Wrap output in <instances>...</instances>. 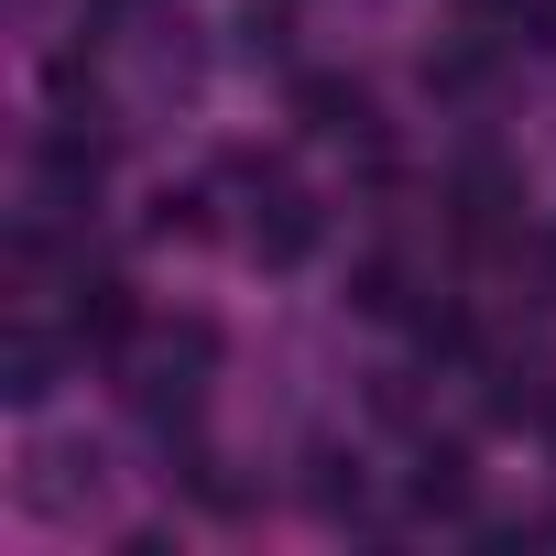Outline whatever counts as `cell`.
I'll use <instances>...</instances> for the list:
<instances>
[{
	"mask_svg": "<svg viewBox=\"0 0 556 556\" xmlns=\"http://www.w3.org/2000/svg\"><path fill=\"white\" fill-rule=\"evenodd\" d=\"M306 121H317V131H361L371 110H361V88H339V77H306Z\"/></svg>",
	"mask_w": 556,
	"mask_h": 556,
	"instance_id": "obj_3",
	"label": "cell"
},
{
	"mask_svg": "<svg viewBox=\"0 0 556 556\" xmlns=\"http://www.w3.org/2000/svg\"><path fill=\"white\" fill-rule=\"evenodd\" d=\"M77 339H131V285H110V273H99V285H77Z\"/></svg>",
	"mask_w": 556,
	"mask_h": 556,
	"instance_id": "obj_1",
	"label": "cell"
},
{
	"mask_svg": "<svg viewBox=\"0 0 556 556\" xmlns=\"http://www.w3.org/2000/svg\"><path fill=\"white\" fill-rule=\"evenodd\" d=\"M415 502H426V513H469V458H458V447H426Z\"/></svg>",
	"mask_w": 556,
	"mask_h": 556,
	"instance_id": "obj_2",
	"label": "cell"
}]
</instances>
